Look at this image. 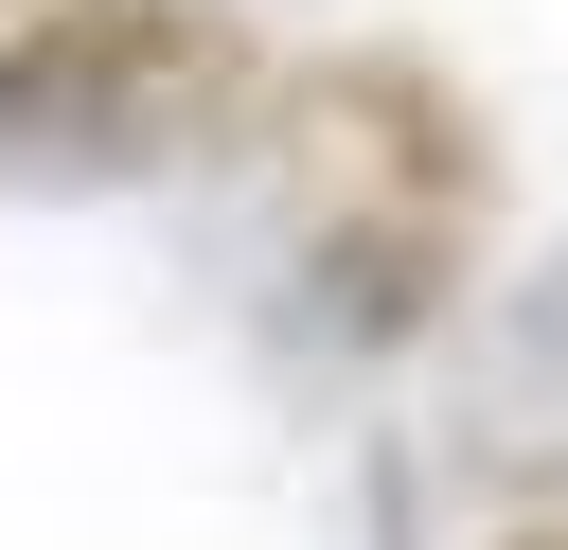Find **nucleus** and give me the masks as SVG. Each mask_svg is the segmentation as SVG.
Here are the masks:
<instances>
[{
  "label": "nucleus",
  "mask_w": 568,
  "mask_h": 550,
  "mask_svg": "<svg viewBox=\"0 0 568 550\" xmlns=\"http://www.w3.org/2000/svg\"><path fill=\"white\" fill-rule=\"evenodd\" d=\"M266 195H284V248L302 284L337 302V337H444L462 284H479V231H497V124L444 53L408 35H355L320 71L266 89Z\"/></svg>",
  "instance_id": "1"
},
{
  "label": "nucleus",
  "mask_w": 568,
  "mask_h": 550,
  "mask_svg": "<svg viewBox=\"0 0 568 550\" xmlns=\"http://www.w3.org/2000/svg\"><path fill=\"white\" fill-rule=\"evenodd\" d=\"M497 426L515 444H568V266L515 302V337H497Z\"/></svg>",
  "instance_id": "3"
},
{
  "label": "nucleus",
  "mask_w": 568,
  "mask_h": 550,
  "mask_svg": "<svg viewBox=\"0 0 568 550\" xmlns=\"http://www.w3.org/2000/svg\"><path fill=\"white\" fill-rule=\"evenodd\" d=\"M18 18H36V0H0V35H18Z\"/></svg>",
  "instance_id": "5"
},
{
  "label": "nucleus",
  "mask_w": 568,
  "mask_h": 550,
  "mask_svg": "<svg viewBox=\"0 0 568 550\" xmlns=\"http://www.w3.org/2000/svg\"><path fill=\"white\" fill-rule=\"evenodd\" d=\"M266 35L231 0H36L0 35V177L106 195V177H178L213 142L266 124Z\"/></svg>",
  "instance_id": "2"
},
{
  "label": "nucleus",
  "mask_w": 568,
  "mask_h": 550,
  "mask_svg": "<svg viewBox=\"0 0 568 550\" xmlns=\"http://www.w3.org/2000/svg\"><path fill=\"white\" fill-rule=\"evenodd\" d=\"M497 550H568V497H550V515H515V532H497Z\"/></svg>",
  "instance_id": "4"
}]
</instances>
